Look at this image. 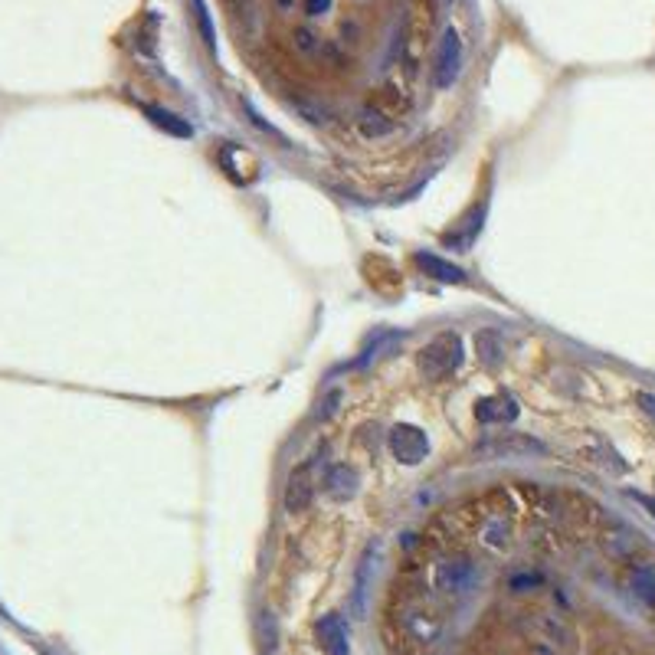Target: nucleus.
Instances as JSON below:
<instances>
[{
	"label": "nucleus",
	"mask_w": 655,
	"mask_h": 655,
	"mask_svg": "<svg viewBox=\"0 0 655 655\" xmlns=\"http://www.w3.org/2000/svg\"><path fill=\"white\" fill-rule=\"evenodd\" d=\"M508 587L515 593H527V590H534V587H541V577H537V573H518V577H511Z\"/></svg>",
	"instance_id": "15"
},
{
	"label": "nucleus",
	"mask_w": 655,
	"mask_h": 655,
	"mask_svg": "<svg viewBox=\"0 0 655 655\" xmlns=\"http://www.w3.org/2000/svg\"><path fill=\"white\" fill-rule=\"evenodd\" d=\"M636 403H639V409H643L645 417L655 423V394H649V390H643L639 397H636Z\"/></svg>",
	"instance_id": "16"
},
{
	"label": "nucleus",
	"mask_w": 655,
	"mask_h": 655,
	"mask_svg": "<svg viewBox=\"0 0 655 655\" xmlns=\"http://www.w3.org/2000/svg\"><path fill=\"white\" fill-rule=\"evenodd\" d=\"M521 407L511 394H495V397H485L475 403V419L479 423H488V426H505V423H515Z\"/></svg>",
	"instance_id": "6"
},
{
	"label": "nucleus",
	"mask_w": 655,
	"mask_h": 655,
	"mask_svg": "<svg viewBox=\"0 0 655 655\" xmlns=\"http://www.w3.org/2000/svg\"><path fill=\"white\" fill-rule=\"evenodd\" d=\"M633 498H636V502H643V505L649 508V515L655 518V498H649V495H636V492H633Z\"/></svg>",
	"instance_id": "17"
},
{
	"label": "nucleus",
	"mask_w": 655,
	"mask_h": 655,
	"mask_svg": "<svg viewBox=\"0 0 655 655\" xmlns=\"http://www.w3.org/2000/svg\"><path fill=\"white\" fill-rule=\"evenodd\" d=\"M462 364V338L456 331L436 334L423 351H419V374L426 380H446Z\"/></svg>",
	"instance_id": "2"
},
{
	"label": "nucleus",
	"mask_w": 655,
	"mask_h": 655,
	"mask_svg": "<svg viewBox=\"0 0 655 655\" xmlns=\"http://www.w3.org/2000/svg\"><path fill=\"white\" fill-rule=\"evenodd\" d=\"M144 112H148L151 121H154L158 129H164L168 135H174V138H191V135H194V129H191L187 121H181L177 115H171V112H164V108H151V105H144Z\"/></svg>",
	"instance_id": "14"
},
{
	"label": "nucleus",
	"mask_w": 655,
	"mask_h": 655,
	"mask_svg": "<svg viewBox=\"0 0 655 655\" xmlns=\"http://www.w3.org/2000/svg\"><path fill=\"white\" fill-rule=\"evenodd\" d=\"M413 262H417V266L436 282H452V285L465 282V272H462L459 266H452L449 259H442V256H433V253H417V256H413Z\"/></svg>",
	"instance_id": "10"
},
{
	"label": "nucleus",
	"mask_w": 655,
	"mask_h": 655,
	"mask_svg": "<svg viewBox=\"0 0 655 655\" xmlns=\"http://www.w3.org/2000/svg\"><path fill=\"white\" fill-rule=\"evenodd\" d=\"M318 639L328 655H351V639H347V626L341 616H324L318 623Z\"/></svg>",
	"instance_id": "9"
},
{
	"label": "nucleus",
	"mask_w": 655,
	"mask_h": 655,
	"mask_svg": "<svg viewBox=\"0 0 655 655\" xmlns=\"http://www.w3.org/2000/svg\"><path fill=\"white\" fill-rule=\"evenodd\" d=\"M322 492L331 498V502H347L357 495V472L347 465V462H338V465H328L322 475Z\"/></svg>",
	"instance_id": "8"
},
{
	"label": "nucleus",
	"mask_w": 655,
	"mask_h": 655,
	"mask_svg": "<svg viewBox=\"0 0 655 655\" xmlns=\"http://www.w3.org/2000/svg\"><path fill=\"white\" fill-rule=\"evenodd\" d=\"M433 583L442 593L465 597V593H472L479 587V570H475V564L465 554H442L433 564Z\"/></svg>",
	"instance_id": "3"
},
{
	"label": "nucleus",
	"mask_w": 655,
	"mask_h": 655,
	"mask_svg": "<svg viewBox=\"0 0 655 655\" xmlns=\"http://www.w3.org/2000/svg\"><path fill=\"white\" fill-rule=\"evenodd\" d=\"M312 498H315L312 469H308V465H299V469L289 475V485H285V495H282L285 511H289V515H301L305 508L312 505Z\"/></svg>",
	"instance_id": "7"
},
{
	"label": "nucleus",
	"mask_w": 655,
	"mask_h": 655,
	"mask_svg": "<svg viewBox=\"0 0 655 655\" xmlns=\"http://www.w3.org/2000/svg\"><path fill=\"white\" fill-rule=\"evenodd\" d=\"M459 63H462V43H459V36L449 30L442 36L440 50H436V66H433L436 86L449 89L452 82H456V75H459Z\"/></svg>",
	"instance_id": "5"
},
{
	"label": "nucleus",
	"mask_w": 655,
	"mask_h": 655,
	"mask_svg": "<svg viewBox=\"0 0 655 655\" xmlns=\"http://www.w3.org/2000/svg\"><path fill=\"white\" fill-rule=\"evenodd\" d=\"M442 636V616L426 603V593L400 590L387 610V643L394 652L409 655L419 645H433Z\"/></svg>",
	"instance_id": "1"
},
{
	"label": "nucleus",
	"mask_w": 655,
	"mask_h": 655,
	"mask_svg": "<svg viewBox=\"0 0 655 655\" xmlns=\"http://www.w3.org/2000/svg\"><path fill=\"white\" fill-rule=\"evenodd\" d=\"M629 590H633L636 600L655 610V567L652 564H636V567L629 570Z\"/></svg>",
	"instance_id": "12"
},
{
	"label": "nucleus",
	"mask_w": 655,
	"mask_h": 655,
	"mask_svg": "<svg viewBox=\"0 0 655 655\" xmlns=\"http://www.w3.org/2000/svg\"><path fill=\"white\" fill-rule=\"evenodd\" d=\"M475 355H479V364L495 370V367L505 361V341L495 328H482L475 334Z\"/></svg>",
	"instance_id": "11"
},
{
	"label": "nucleus",
	"mask_w": 655,
	"mask_h": 655,
	"mask_svg": "<svg viewBox=\"0 0 655 655\" xmlns=\"http://www.w3.org/2000/svg\"><path fill=\"white\" fill-rule=\"evenodd\" d=\"M357 129H361L364 138H384L394 129V119H390V112H384V108H364L361 119H357Z\"/></svg>",
	"instance_id": "13"
},
{
	"label": "nucleus",
	"mask_w": 655,
	"mask_h": 655,
	"mask_svg": "<svg viewBox=\"0 0 655 655\" xmlns=\"http://www.w3.org/2000/svg\"><path fill=\"white\" fill-rule=\"evenodd\" d=\"M387 446L394 452V459L403 462V465H419V462L430 456V436L419 430V426H413V423L394 426Z\"/></svg>",
	"instance_id": "4"
}]
</instances>
